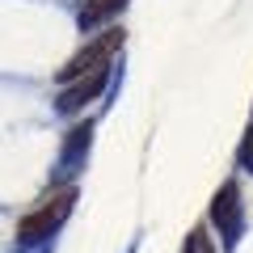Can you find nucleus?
Wrapping results in <instances>:
<instances>
[{
	"instance_id": "f257e3e1",
	"label": "nucleus",
	"mask_w": 253,
	"mask_h": 253,
	"mask_svg": "<svg viewBox=\"0 0 253 253\" xmlns=\"http://www.w3.org/2000/svg\"><path fill=\"white\" fill-rule=\"evenodd\" d=\"M118 46H123V26L106 30V34H101L97 42H89L84 51H76L72 59H68V63L59 68V84H72V81H81L84 72H89V76H93V72H101V68H106V59L118 51Z\"/></svg>"
},
{
	"instance_id": "f03ea898",
	"label": "nucleus",
	"mask_w": 253,
	"mask_h": 253,
	"mask_svg": "<svg viewBox=\"0 0 253 253\" xmlns=\"http://www.w3.org/2000/svg\"><path fill=\"white\" fill-rule=\"evenodd\" d=\"M241 194H236V181H228V186H219V194H215V203H211V219L219 224V232L232 241L236 236V228H241Z\"/></svg>"
},
{
	"instance_id": "7ed1b4c3",
	"label": "nucleus",
	"mask_w": 253,
	"mask_h": 253,
	"mask_svg": "<svg viewBox=\"0 0 253 253\" xmlns=\"http://www.w3.org/2000/svg\"><path fill=\"white\" fill-rule=\"evenodd\" d=\"M68 203H72V194H63L55 207H42V211H34V215H26V219L17 224V236H21V241H38L42 232H51V228L68 215Z\"/></svg>"
},
{
	"instance_id": "20e7f679",
	"label": "nucleus",
	"mask_w": 253,
	"mask_h": 253,
	"mask_svg": "<svg viewBox=\"0 0 253 253\" xmlns=\"http://www.w3.org/2000/svg\"><path fill=\"white\" fill-rule=\"evenodd\" d=\"M101 89H106V68L93 72V76H81L76 84H68V89L59 93V110H63V114H72V110H81L84 101H93Z\"/></svg>"
},
{
	"instance_id": "39448f33",
	"label": "nucleus",
	"mask_w": 253,
	"mask_h": 253,
	"mask_svg": "<svg viewBox=\"0 0 253 253\" xmlns=\"http://www.w3.org/2000/svg\"><path fill=\"white\" fill-rule=\"evenodd\" d=\"M126 9V0H84V9H81V30H93L97 21L114 17V13Z\"/></svg>"
},
{
	"instance_id": "423d86ee",
	"label": "nucleus",
	"mask_w": 253,
	"mask_h": 253,
	"mask_svg": "<svg viewBox=\"0 0 253 253\" xmlns=\"http://www.w3.org/2000/svg\"><path fill=\"white\" fill-rule=\"evenodd\" d=\"M186 253H215V249H211V236H207V228H194V232H190Z\"/></svg>"
},
{
	"instance_id": "0eeeda50",
	"label": "nucleus",
	"mask_w": 253,
	"mask_h": 253,
	"mask_svg": "<svg viewBox=\"0 0 253 253\" xmlns=\"http://www.w3.org/2000/svg\"><path fill=\"white\" fill-rule=\"evenodd\" d=\"M241 165L253 169V126H249V135H245V144H241Z\"/></svg>"
}]
</instances>
